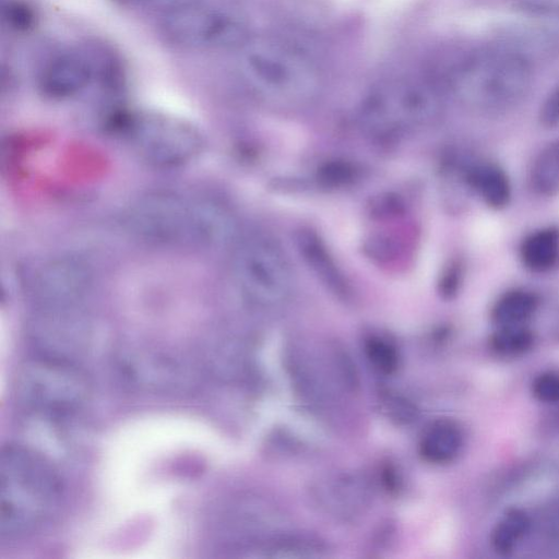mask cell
<instances>
[{
    "mask_svg": "<svg viewBox=\"0 0 559 559\" xmlns=\"http://www.w3.org/2000/svg\"><path fill=\"white\" fill-rule=\"evenodd\" d=\"M464 436L457 423L439 419L429 425L420 442L421 457L432 464H448L460 454Z\"/></svg>",
    "mask_w": 559,
    "mask_h": 559,
    "instance_id": "cell-12",
    "label": "cell"
},
{
    "mask_svg": "<svg viewBox=\"0 0 559 559\" xmlns=\"http://www.w3.org/2000/svg\"><path fill=\"white\" fill-rule=\"evenodd\" d=\"M122 4L130 7H140L144 9H152L160 11L165 13L175 8L181 7L183 4L194 2L197 0H117Z\"/></svg>",
    "mask_w": 559,
    "mask_h": 559,
    "instance_id": "cell-23",
    "label": "cell"
},
{
    "mask_svg": "<svg viewBox=\"0 0 559 559\" xmlns=\"http://www.w3.org/2000/svg\"><path fill=\"white\" fill-rule=\"evenodd\" d=\"M131 142L147 162L174 167L190 160L200 150L201 138L190 124L162 115L126 118Z\"/></svg>",
    "mask_w": 559,
    "mask_h": 559,
    "instance_id": "cell-6",
    "label": "cell"
},
{
    "mask_svg": "<svg viewBox=\"0 0 559 559\" xmlns=\"http://www.w3.org/2000/svg\"><path fill=\"white\" fill-rule=\"evenodd\" d=\"M63 496L62 479L40 451L20 443L3 447L0 455V535L14 539L31 535L56 514Z\"/></svg>",
    "mask_w": 559,
    "mask_h": 559,
    "instance_id": "cell-1",
    "label": "cell"
},
{
    "mask_svg": "<svg viewBox=\"0 0 559 559\" xmlns=\"http://www.w3.org/2000/svg\"><path fill=\"white\" fill-rule=\"evenodd\" d=\"M128 223L140 236L176 246H203L235 234L231 214L221 204L198 197L156 192L135 202Z\"/></svg>",
    "mask_w": 559,
    "mask_h": 559,
    "instance_id": "cell-2",
    "label": "cell"
},
{
    "mask_svg": "<svg viewBox=\"0 0 559 559\" xmlns=\"http://www.w3.org/2000/svg\"><path fill=\"white\" fill-rule=\"evenodd\" d=\"M3 16L9 26L20 32L28 31L35 24L34 10L19 0H11L4 4Z\"/></svg>",
    "mask_w": 559,
    "mask_h": 559,
    "instance_id": "cell-20",
    "label": "cell"
},
{
    "mask_svg": "<svg viewBox=\"0 0 559 559\" xmlns=\"http://www.w3.org/2000/svg\"><path fill=\"white\" fill-rule=\"evenodd\" d=\"M326 545L318 537L305 533H281L269 536L258 544L250 557L278 559L321 558L326 555Z\"/></svg>",
    "mask_w": 559,
    "mask_h": 559,
    "instance_id": "cell-11",
    "label": "cell"
},
{
    "mask_svg": "<svg viewBox=\"0 0 559 559\" xmlns=\"http://www.w3.org/2000/svg\"><path fill=\"white\" fill-rule=\"evenodd\" d=\"M160 28L167 40L182 47L226 45L237 37L229 17L198 1L163 13Z\"/></svg>",
    "mask_w": 559,
    "mask_h": 559,
    "instance_id": "cell-7",
    "label": "cell"
},
{
    "mask_svg": "<svg viewBox=\"0 0 559 559\" xmlns=\"http://www.w3.org/2000/svg\"><path fill=\"white\" fill-rule=\"evenodd\" d=\"M380 405L385 416L400 425H407L416 420L418 409L416 405L408 399L386 393L381 396Z\"/></svg>",
    "mask_w": 559,
    "mask_h": 559,
    "instance_id": "cell-19",
    "label": "cell"
},
{
    "mask_svg": "<svg viewBox=\"0 0 559 559\" xmlns=\"http://www.w3.org/2000/svg\"><path fill=\"white\" fill-rule=\"evenodd\" d=\"M234 272L245 298L259 308H278L293 293L294 273L288 257L270 236L241 240L234 257Z\"/></svg>",
    "mask_w": 559,
    "mask_h": 559,
    "instance_id": "cell-5",
    "label": "cell"
},
{
    "mask_svg": "<svg viewBox=\"0 0 559 559\" xmlns=\"http://www.w3.org/2000/svg\"><path fill=\"white\" fill-rule=\"evenodd\" d=\"M464 180L491 209L501 210L511 200V185L508 175L495 163H473L465 168Z\"/></svg>",
    "mask_w": 559,
    "mask_h": 559,
    "instance_id": "cell-10",
    "label": "cell"
},
{
    "mask_svg": "<svg viewBox=\"0 0 559 559\" xmlns=\"http://www.w3.org/2000/svg\"><path fill=\"white\" fill-rule=\"evenodd\" d=\"M532 394L543 403H559V372L549 370L536 376L532 382Z\"/></svg>",
    "mask_w": 559,
    "mask_h": 559,
    "instance_id": "cell-21",
    "label": "cell"
},
{
    "mask_svg": "<svg viewBox=\"0 0 559 559\" xmlns=\"http://www.w3.org/2000/svg\"><path fill=\"white\" fill-rule=\"evenodd\" d=\"M535 336L525 324L497 326L490 335V348L502 357H516L527 353L534 345Z\"/></svg>",
    "mask_w": 559,
    "mask_h": 559,
    "instance_id": "cell-17",
    "label": "cell"
},
{
    "mask_svg": "<svg viewBox=\"0 0 559 559\" xmlns=\"http://www.w3.org/2000/svg\"><path fill=\"white\" fill-rule=\"evenodd\" d=\"M530 183L539 195L555 197L559 193V140L548 144L535 157Z\"/></svg>",
    "mask_w": 559,
    "mask_h": 559,
    "instance_id": "cell-16",
    "label": "cell"
},
{
    "mask_svg": "<svg viewBox=\"0 0 559 559\" xmlns=\"http://www.w3.org/2000/svg\"><path fill=\"white\" fill-rule=\"evenodd\" d=\"M520 258L531 272L551 270L559 261V229L546 227L526 236L520 247Z\"/></svg>",
    "mask_w": 559,
    "mask_h": 559,
    "instance_id": "cell-13",
    "label": "cell"
},
{
    "mask_svg": "<svg viewBox=\"0 0 559 559\" xmlns=\"http://www.w3.org/2000/svg\"><path fill=\"white\" fill-rule=\"evenodd\" d=\"M457 88L471 105L485 112L511 109L526 95L532 71L527 59L509 48L476 52L462 66Z\"/></svg>",
    "mask_w": 559,
    "mask_h": 559,
    "instance_id": "cell-4",
    "label": "cell"
},
{
    "mask_svg": "<svg viewBox=\"0 0 559 559\" xmlns=\"http://www.w3.org/2000/svg\"><path fill=\"white\" fill-rule=\"evenodd\" d=\"M365 353L370 365L383 374L393 373L399 366V354L389 341L371 336L366 340Z\"/></svg>",
    "mask_w": 559,
    "mask_h": 559,
    "instance_id": "cell-18",
    "label": "cell"
},
{
    "mask_svg": "<svg viewBox=\"0 0 559 559\" xmlns=\"http://www.w3.org/2000/svg\"><path fill=\"white\" fill-rule=\"evenodd\" d=\"M96 76V60L82 52H61L49 59L38 75V88L53 99L72 97Z\"/></svg>",
    "mask_w": 559,
    "mask_h": 559,
    "instance_id": "cell-9",
    "label": "cell"
},
{
    "mask_svg": "<svg viewBox=\"0 0 559 559\" xmlns=\"http://www.w3.org/2000/svg\"><path fill=\"white\" fill-rule=\"evenodd\" d=\"M372 496L368 478L354 472L323 476L310 487V499L318 510L338 521H353L362 515Z\"/></svg>",
    "mask_w": 559,
    "mask_h": 559,
    "instance_id": "cell-8",
    "label": "cell"
},
{
    "mask_svg": "<svg viewBox=\"0 0 559 559\" xmlns=\"http://www.w3.org/2000/svg\"><path fill=\"white\" fill-rule=\"evenodd\" d=\"M539 304L536 294L526 289H512L498 298L491 309V320L497 326L525 324Z\"/></svg>",
    "mask_w": 559,
    "mask_h": 559,
    "instance_id": "cell-14",
    "label": "cell"
},
{
    "mask_svg": "<svg viewBox=\"0 0 559 559\" xmlns=\"http://www.w3.org/2000/svg\"><path fill=\"white\" fill-rule=\"evenodd\" d=\"M528 514L519 508H510L493 526L490 534L492 549L500 556H508L514 551L518 544L531 530Z\"/></svg>",
    "mask_w": 559,
    "mask_h": 559,
    "instance_id": "cell-15",
    "label": "cell"
},
{
    "mask_svg": "<svg viewBox=\"0 0 559 559\" xmlns=\"http://www.w3.org/2000/svg\"><path fill=\"white\" fill-rule=\"evenodd\" d=\"M538 119L539 123L546 129L559 127V84L543 103Z\"/></svg>",
    "mask_w": 559,
    "mask_h": 559,
    "instance_id": "cell-22",
    "label": "cell"
},
{
    "mask_svg": "<svg viewBox=\"0 0 559 559\" xmlns=\"http://www.w3.org/2000/svg\"><path fill=\"white\" fill-rule=\"evenodd\" d=\"M88 394L87 378L73 360L35 353L19 368L16 400L36 419H66L83 406Z\"/></svg>",
    "mask_w": 559,
    "mask_h": 559,
    "instance_id": "cell-3",
    "label": "cell"
}]
</instances>
